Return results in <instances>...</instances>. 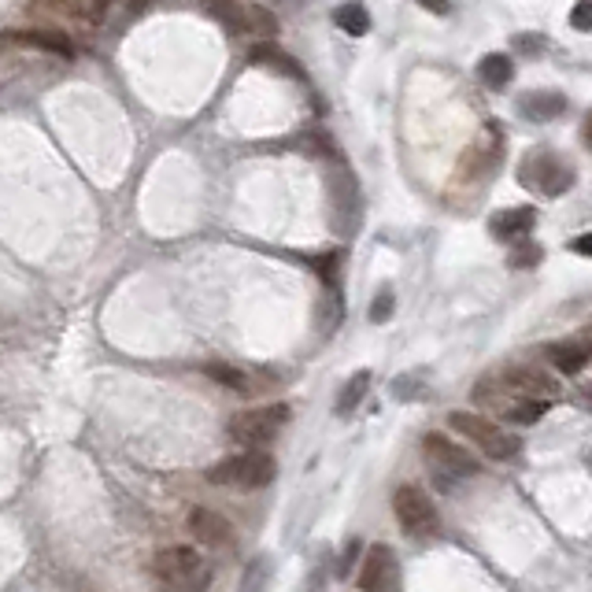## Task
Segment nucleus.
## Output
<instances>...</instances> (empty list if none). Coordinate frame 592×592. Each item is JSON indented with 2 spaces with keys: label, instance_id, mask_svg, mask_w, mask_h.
<instances>
[{
  "label": "nucleus",
  "instance_id": "nucleus-7",
  "mask_svg": "<svg viewBox=\"0 0 592 592\" xmlns=\"http://www.w3.org/2000/svg\"><path fill=\"white\" fill-rule=\"evenodd\" d=\"M393 515H396L400 529L407 537H415V541H422V537H434L437 526H441L434 500H429L422 489H415V486H400L393 493Z\"/></svg>",
  "mask_w": 592,
  "mask_h": 592
},
{
  "label": "nucleus",
  "instance_id": "nucleus-29",
  "mask_svg": "<svg viewBox=\"0 0 592 592\" xmlns=\"http://www.w3.org/2000/svg\"><path fill=\"white\" fill-rule=\"evenodd\" d=\"M585 141H588V145H592V112H588V115H585Z\"/></svg>",
  "mask_w": 592,
  "mask_h": 592
},
{
  "label": "nucleus",
  "instance_id": "nucleus-22",
  "mask_svg": "<svg viewBox=\"0 0 592 592\" xmlns=\"http://www.w3.org/2000/svg\"><path fill=\"white\" fill-rule=\"evenodd\" d=\"M204 374L207 378H215V382H223L226 389H234V393H252L248 389V374L245 370H237V366H226V363H207L204 366Z\"/></svg>",
  "mask_w": 592,
  "mask_h": 592
},
{
  "label": "nucleus",
  "instance_id": "nucleus-26",
  "mask_svg": "<svg viewBox=\"0 0 592 592\" xmlns=\"http://www.w3.org/2000/svg\"><path fill=\"white\" fill-rule=\"evenodd\" d=\"M570 252H577V256H588V259H592V230H588V234H581V237H574V241H570Z\"/></svg>",
  "mask_w": 592,
  "mask_h": 592
},
{
  "label": "nucleus",
  "instance_id": "nucleus-19",
  "mask_svg": "<svg viewBox=\"0 0 592 592\" xmlns=\"http://www.w3.org/2000/svg\"><path fill=\"white\" fill-rule=\"evenodd\" d=\"M366 389H370V370H356L352 378L345 382V389H341V396H337V404H334V411L345 418V415H352L359 404H363V396H366Z\"/></svg>",
  "mask_w": 592,
  "mask_h": 592
},
{
  "label": "nucleus",
  "instance_id": "nucleus-4",
  "mask_svg": "<svg viewBox=\"0 0 592 592\" xmlns=\"http://www.w3.org/2000/svg\"><path fill=\"white\" fill-rule=\"evenodd\" d=\"M518 178L526 189L541 193V196H563L574 186V167L548 148H533L522 164H518Z\"/></svg>",
  "mask_w": 592,
  "mask_h": 592
},
{
  "label": "nucleus",
  "instance_id": "nucleus-21",
  "mask_svg": "<svg viewBox=\"0 0 592 592\" xmlns=\"http://www.w3.org/2000/svg\"><path fill=\"white\" fill-rule=\"evenodd\" d=\"M545 352L556 363V370H563V374H581L588 366V352L577 345H548Z\"/></svg>",
  "mask_w": 592,
  "mask_h": 592
},
{
  "label": "nucleus",
  "instance_id": "nucleus-9",
  "mask_svg": "<svg viewBox=\"0 0 592 592\" xmlns=\"http://www.w3.org/2000/svg\"><path fill=\"white\" fill-rule=\"evenodd\" d=\"M396 552L389 545H370V552L363 556L359 563V577L356 585L359 588H370V592H378V588H393L396 585Z\"/></svg>",
  "mask_w": 592,
  "mask_h": 592
},
{
  "label": "nucleus",
  "instance_id": "nucleus-11",
  "mask_svg": "<svg viewBox=\"0 0 592 592\" xmlns=\"http://www.w3.org/2000/svg\"><path fill=\"white\" fill-rule=\"evenodd\" d=\"M500 382H504L507 389H518L522 396H552V393L559 389V382L552 378V374L541 370V366H533V363H515V366H507V370L500 374Z\"/></svg>",
  "mask_w": 592,
  "mask_h": 592
},
{
  "label": "nucleus",
  "instance_id": "nucleus-20",
  "mask_svg": "<svg viewBox=\"0 0 592 592\" xmlns=\"http://www.w3.org/2000/svg\"><path fill=\"white\" fill-rule=\"evenodd\" d=\"M334 23H337L348 37H363V34L370 30V12L359 5V0H348V5H341V8L334 12Z\"/></svg>",
  "mask_w": 592,
  "mask_h": 592
},
{
  "label": "nucleus",
  "instance_id": "nucleus-17",
  "mask_svg": "<svg viewBox=\"0 0 592 592\" xmlns=\"http://www.w3.org/2000/svg\"><path fill=\"white\" fill-rule=\"evenodd\" d=\"M500 415L511 418V422H518V426H529V422H537V418L548 415V400H545V396H511V400L500 407Z\"/></svg>",
  "mask_w": 592,
  "mask_h": 592
},
{
  "label": "nucleus",
  "instance_id": "nucleus-27",
  "mask_svg": "<svg viewBox=\"0 0 592 592\" xmlns=\"http://www.w3.org/2000/svg\"><path fill=\"white\" fill-rule=\"evenodd\" d=\"M119 0H89V12H93V19H100L107 8H115Z\"/></svg>",
  "mask_w": 592,
  "mask_h": 592
},
{
  "label": "nucleus",
  "instance_id": "nucleus-12",
  "mask_svg": "<svg viewBox=\"0 0 592 592\" xmlns=\"http://www.w3.org/2000/svg\"><path fill=\"white\" fill-rule=\"evenodd\" d=\"M533 226H537V211H533L529 204H522V207H504V211L493 215V223H489L493 237L504 241V245H518L522 237L533 234Z\"/></svg>",
  "mask_w": 592,
  "mask_h": 592
},
{
  "label": "nucleus",
  "instance_id": "nucleus-14",
  "mask_svg": "<svg viewBox=\"0 0 592 592\" xmlns=\"http://www.w3.org/2000/svg\"><path fill=\"white\" fill-rule=\"evenodd\" d=\"M563 112H567V100H563V93H556V89L522 96V115H526L529 123H552V119H559Z\"/></svg>",
  "mask_w": 592,
  "mask_h": 592
},
{
  "label": "nucleus",
  "instance_id": "nucleus-16",
  "mask_svg": "<svg viewBox=\"0 0 592 592\" xmlns=\"http://www.w3.org/2000/svg\"><path fill=\"white\" fill-rule=\"evenodd\" d=\"M477 75L489 89H504L515 78V60L507 56V52H489V56H481Z\"/></svg>",
  "mask_w": 592,
  "mask_h": 592
},
{
  "label": "nucleus",
  "instance_id": "nucleus-25",
  "mask_svg": "<svg viewBox=\"0 0 592 592\" xmlns=\"http://www.w3.org/2000/svg\"><path fill=\"white\" fill-rule=\"evenodd\" d=\"M418 8L434 12V15H448L452 12V0H418Z\"/></svg>",
  "mask_w": 592,
  "mask_h": 592
},
{
  "label": "nucleus",
  "instance_id": "nucleus-23",
  "mask_svg": "<svg viewBox=\"0 0 592 592\" xmlns=\"http://www.w3.org/2000/svg\"><path fill=\"white\" fill-rule=\"evenodd\" d=\"M570 26L581 34H592V0H577L570 8Z\"/></svg>",
  "mask_w": 592,
  "mask_h": 592
},
{
  "label": "nucleus",
  "instance_id": "nucleus-13",
  "mask_svg": "<svg viewBox=\"0 0 592 592\" xmlns=\"http://www.w3.org/2000/svg\"><path fill=\"white\" fill-rule=\"evenodd\" d=\"M8 41L15 45H26V48H41V52H52V56H75V45L67 34L60 30H8Z\"/></svg>",
  "mask_w": 592,
  "mask_h": 592
},
{
  "label": "nucleus",
  "instance_id": "nucleus-28",
  "mask_svg": "<svg viewBox=\"0 0 592 592\" xmlns=\"http://www.w3.org/2000/svg\"><path fill=\"white\" fill-rule=\"evenodd\" d=\"M518 48H522V52H541V48H545V41L537 45L533 37H526V34H522V37H518Z\"/></svg>",
  "mask_w": 592,
  "mask_h": 592
},
{
  "label": "nucleus",
  "instance_id": "nucleus-10",
  "mask_svg": "<svg viewBox=\"0 0 592 592\" xmlns=\"http://www.w3.org/2000/svg\"><path fill=\"white\" fill-rule=\"evenodd\" d=\"M189 533L207 548H230L234 545V526L211 507H193L189 511Z\"/></svg>",
  "mask_w": 592,
  "mask_h": 592
},
{
  "label": "nucleus",
  "instance_id": "nucleus-18",
  "mask_svg": "<svg viewBox=\"0 0 592 592\" xmlns=\"http://www.w3.org/2000/svg\"><path fill=\"white\" fill-rule=\"evenodd\" d=\"M30 15L37 19H85L82 0H30Z\"/></svg>",
  "mask_w": 592,
  "mask_h": 592
},
{
  "label": "nucleus",
  "instance_id": "nucleus-3",
  "mask_svg": "<svg viewBox=\"0 0 592 592\" xmlns=\"http://www.w3.org/2000/svg\"><path fill=\"white\" fill-rule=\"evenodd\" d=\"M422 456H426L429 474L437 477L441 489H452L459 477H470V474L481 470L477 456H470L467 448L452 445L445 434H426V437H422Z\"/></svg>",
  "mask_w": 592,
  "mask_h": 592
},
{
  "label": "nucleus",
  "instance_id": "nucleus-15",
  "mask_svg": "<svg viewBox=\"0 0 592 592\" xmlns=\"http://www.w3.org/2000/svg\"><path fill=\"white\" fill-rule=\"evenodd\" d=\"M252 64H256V67H266V71H278V75H286V78H300L296 60L289 56V52H282L278 45H271V41L252 48Z\"/></svg>",
  "mask_w": 592,
  "mask_h": 592
},
{
  "label": "nucleus",
  "instance_id": "nucleus-5",
  "mask_svg": "<svg viewBox=\"0 0 592 592\" xmlns=\"http://www.w3.org/2000/svg\"><path fill=\"white\" fill-rule=\"evenodd\" d=\"M289 407L286 404H271V407H252V411H237L230 418V437L245 448H263L271 445L282 429L289 426Z\"/></svg>",
  "mask_w": 592,
  "mask_h": 592
},
{
  "label": "nucleus",
  "instance_id": "nucleus-1",
  "mask_svg": "<svg viewBox=\"0 0 592 592\" xmlns=\"http://www.w3.org/2000/svg\"><path fill=\"white\" fill-rule=\"evenodd\" d=\"M448 426L459 437H467L474 448H481V456H489V459H511L518 452V441L507 434V429L486 415H477V411H452Z\"/></svg>",
  "mask_w": 592,
  "mask_h": 592
},
{
  "label": "nucleus",
  "instance_id": "nucleus-6",
  "mask_svg": "<svg viewBox=\"0 0 592 592\" xmlns=\"http://www.w3.org/2000/svg\"><path fill=\"white\" fill-rule=\"evenodd\" d=\"M204 8L219 19L230 34H256V37H275L278 19L263 5H237V0H204Z\"/></svg>",
  "mask_w": 592,
  "mask_h": 592
},
{
  "label": "nucleus",
  "instance_id": "nucleus-24",
  "mask_svg": "<svg viewBox=\"0 0 592 592\" xmlns=\"http://www.w3.org/2000/svg\"><path fill=\"white\" fill-rule=\"evenodd\" d=\"M393 289H378V296H374V304H370V322H386L389 315H393Z\"/></svg>",
  "mask_w": 592,
  "mask_h": 592
},
{
  "label": "nucleus",
  "instance_id": "nucleus-8",
  "mask_svg": "<svg viewBox=\"0 0 592 592\" xmlns=\"http://www.w3.org/2000/svg\"><path fill=\"white\" fill-rule=\"evenodd\" d=\"M152 574L164 581V585H171V588H200V585H207V567H204V559L193 552V548H164L156 559H152Z\"/></svg>",
  "mask_w": 592,
  "mask_h": 592
},
{
  "label": "nucleus",
  "instance_id": "nucleus-2",
  "mask_svg": "<svg viewBox=\"0 0 592 592\" xmlns=\"http://www.w3.org/2000/svg\"><path fill=\"white\" fill-rule=\"evenodd\" d=\"M275 474H278V463L266 452H241L207 470L215 486H234V489H263L275 481Z\"/></svg>",
  "mask_w": 592,
  "mask_h": 592
}]
</instances>
